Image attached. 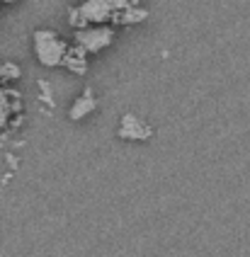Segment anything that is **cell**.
Instances as JSON below:
<instances>
[{
	"label": "cell",
	"instance_id": "obj_1",
	"mask_svg": "<svg viewBox=\"0 0 250 257\" xmlns=\"http://www.w3.org/2000/svg\"><path fill=\"white\" fill-rule=\"evenodd\" d=\"M134 0H85L68 10V22L71 27L83 29L90 25H107L109 20L114 22L121 10H127Z\"/></svg>",
	"mask_w": 250,
	"mask_h": 257
},
{
	"label": "cell",
	"instance_id": "obj_2",
	"mask_svg": "<svg viewBox=\"0 0 250 257\" xmlns=\"http://www.w3.org/2000/svg\"><path fill=\"white\" fill-rule=\"evenodd\" d=\"M32 46H34L37 61L42 66H46V68L61 66L66 51H68V44L63 42L56 32H51V29H37L32 34Z\"/></svg>",
	"mask_w": 250,
	"mask_h": 257
},
{
	"label": "cell",
	"instance_id": "obj_3",
	"mask_svg": "<svg viewBox=\"0 0 250 257\" xmlns=\"http://www.w3.org/2000/svg\"><path fill=\"white\" fill-rule=\"evenodd\" d=\"M114 42V29L109 25H90L75 29V46H80L85 54H100Z\"/></svg>",
	"mask_w": 250,
	"mask_h": 257
},
{
	"label": "cell",
	"instance_id": "obj_4",
	"mask_svg": "<svg viewBox=\"0 0 250 257\" xmlns=\"http://www.w3.org/2000/svg\"><path fill=\"white\" fill-rule=\"evenodd\" d=\"M117 134L124 141H148L153 136V128L148 126L146 121H141L136 114H124Z\"/></svg>",
	"mask_w": 250,
	"mask_h": 257
},
{
	"label": "cell",
	"instance_id": "obj_5",
	"mask_svg": "<svg viewBox=\"0 0 250 257\" xmlns=\"http://www.w3.org/2000/svg\"><path fill=\"white\" fill-rule=\"evenodd\" d=\"M22 102H20V92L13 87L0 85V128L8 126L13 121V114H20Z\"/></svg>",
	"mask_w": 250,
	"mask_h": 257
},
{
	"label": "cell",
	"instance_id": "obj_6",
	"mask_svg": "<svg viewBox=\"0 0 250 257\" xmlns=\"http://www.w3.org/2000/svg\"><path fill=\"white\" fill-rule=\"evenodd\" d=\"M61 66H66V68H71L75 75H85L88 73V54L80 49V46H68V51H66V56H63V63Z\"/></svg>",
	"mask_w": 250,
	"mask_h": 257
},
{
	"label": "cell",
	"instance_id": "obj_7",
	"mask_svg": "<svg viewBox=\"0 0 250 257\" xmlns=\"http://www.w3.org/2000/svg\"><path fill=\"white\" fill-rule=\"evenodd\" d=\"M95 104H97V102H95V95H92V90L88 87V90H85V92H83V95L71 104V109H68V119H71V121H80V119H85V116L95 109Z\"/></svg>",
	"mask_w": 250,
	"mask_h": 257
},
{
	"label": "cell",
	"instance_id": "obj_8",
	"mask_svg": "<svg viewBox=\"0 0 250 257\" xmlns=\"http://www.w3.org/2000/svg\"><path fill=\"white\" fill-rule=\"evenodd\" d=\"M20 75H22V71H20L17 63H10V61L0 63V83H13Z\"/></svg>",
	"mask_w": 250,
	"mask_h": 257
},
{
	"label": "cell",
	"instance_id": "obj_9",
	"mask_svg": "<svg viewBox=\"0 0 250 257\" xmlns=\"http://www.w3.org/2000/svg\"><path fill=\"white\" fill-rule=\"evenodd\" d=\"M3 3H8V5H13V3H20V0H3Z\"/></svg>",
	"mask_w": 250,
	"mask_h": 257
}]
</instances>
